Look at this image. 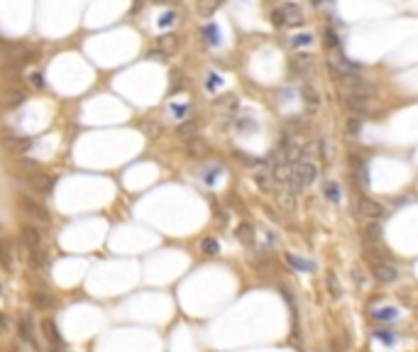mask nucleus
<instances>
[{
  "mask_svg": "<svg viewBox=\"0 0 418 352\" xmlns=\"http://www.w3.org/2000/svg\"><path fill=\"white\" fill-rule=\"evenodd\" d=\"M318 179V169L313 162H296L294 167H291V174H289V179H286V186H289V193H301L304 188L313 184Z\"/></svg>",
  "mask_w": 418,
  "mask_h": 352,
  "instance_id": "nucleus-1",
  "label": "nucleus"
},
{
  "mask_svg": "<svg viewBox=\"0 0 418 352\" xmlns=\"http://www.w3.org/2000/svg\"><path fill=\"white\" fill-rule=\"evenodd\" d=\"M330 76L335 78V83L340 86L342 91L352 93V95H364V98H372V95H374V86H372L367 78H362L360 74H340V71H333V69H330Z\"/></svg>",
  "mask_w": 418,
  "mask_h": 352,
  "instance_id": "nucleus-2",
  "label": "nucleus"
},
{
  "mask_svg": "<svg viewBox=\"0 0 418 352\" xmlns=\"http://www.w3.org/2000/svg\"><path fill=\"white\" fill-rule=\"evenodd\" d=\"M271 22L276 27H301L304 25V10L296 3H284L271 13Z\"/></svg>",
  "mask_w": 418,
  "mask_h": 352,
  "instance_id": "nucleus-3",
  "label": "nucleus"
},
{
  "mask_svg": "<svg viewBox=\"0 0 418 352\" xmlns=\"http://www.w3.org/2000/svg\"><path fill=\"white\" fill-rule=\"evenodd\" d=\"M18 205L22 208V213H25V215H30V218H35V220L49 222V208H47L44 203H39L37 198L20 193V196H18Z\"/></svg>",
  "mask_w": 418,
  "mask_h": 352,
  "instance_id": "nucleus-4",
  "label": "nucleus"
},
{
  "mask_svg": "<svg viewBox=\"0 0 418 352\" xmlns=\"http://www.w3.org/2000/svg\"><path fill=\"white\" fill-rule=\"evenodd\" d=\"M37 49L30 47V44H8V59L15 61V64H32L37 59Z\"/></svg>",
  "mask_w": 418,
  "mask_h": 352,
  "instance_id": "nucleus-5",
  "label": "nucleus"
},
{
  "mask_svg": "<svg viewBox=\"0 0 418 352\" xmlns=\"http://www.w3.org/2000/svg\"><path fill=\"white\" fill-rule=\"evenodd\" d=\"M355 208H357V215H362V218H369V220L384 218V205L377 203V201H372V198H367V196H360L357 203H355Z\"/></svg>",
  "mask_w": 418,
  "mask_h": 352,
  "instance_id": "nucleus-6",
  "label": "nucleus"
},
{
  "mask_svg": "<svg viewBox=\"0 0 418 352\" xmlns=\"http://www.w3.org/2000/svg\"><path fill=\"white\" fill-rule=\"evenodd\" d=\"M25 179H27L30 188H32L35 193H39V196H49L52 188H54V179H52L49 174H39V171H35V174H27Z\"/></svg>",
  "mask_w": 418,
  "mask_h": 352,
  "instance_id": "nucleus-7",
  "label": "nucleus"
},
{
  "mask_svg": "<svg viewBox=\"0 0 418 352\" xmlns=\"http://www.w3.org/2000/svg\"><path fill=\"white\" fill-rule=\"evenodd\" d=\"M372 274H374V279H377L379 284H391V281L399 279V269L391 267L389 262H374V264H372Z\"/></svg>",
  "mask_w": 418,
  "mask_h": 352,
  "instance_id": "nucleus-8",
  "label": "nucleus"
},
{
  "mask_svg": "<svg viewBox=\"0 0 418 352\" xmlns=\"http://www.w3.org/2000/svg\"><path fill=\"white\" fill-rule=\"evenodd\" d=\"M328 69L340 71V74H360V64H352L347 56H342V54H333V56H330Z\"/></svg>",
  "mask_w": 418,
  "mask_h": 352,
  "instance_id": "nucleus-9",
  "label": "nucleus"
},
{
  "mask_svg": "<svg viewBox=\"0 0 418 352\" xmlns=\"http://www.w3.org/2000/svg\"><path fill=\"white\" fill-rule=\"evenodd\" d=\"M18 335L22 342H27L30 347H35L37 350V340H35V325H32V320H30V315H22L18 320Z\"/></svg>",
  "mask_w": 418,
  "mask_h": 352,
  "instance_id": "nucleus-10",
  "label": "nucleus"
},
{
  "mask_svg": "<svg viewBox=\"0 0 418 352\" xmlns=\"http://www.w3.org/2000/svg\"><path fill=\"white\" fill-rule=\"evenodd\" d=\"M342 103H345V108L352 112V115H357L362 118L364 112H367V105H369V98H364V95H352V93H347L345 98H342Z\"/></svg>",
  "mask_w": 418,
  "mask_h": 352,
  "instance_id": "nucleus-11",
  "label": "nucleus"
},
{
  "mask_svg": "<svg viewBox=\"0 0 418 352\" xmlns=\"http://www.w3.org/2000/svg\"><path fill=\"white\" fill-rule=\"evenodd\" d=\"M42 330H44V337L49 340V345H54V347H64V337H61L57 323H54L52 318H44V320H42Z\"/></svg>",
  "mask_w": 418,
  "mask_h": 352,
  "instance_id": "nucleus-12",
  "label": "nucleus"
},
{
  "mask_svg": "<svg viewBox=\"0 0 418 352\" xmlns=\"http://www.w3.org/2000/svg\"><path fill=\"white\" fill-rule=\"evenodd\" d=\"M301 98H304V105L311 112L318 110V105H321V98H318V91H316L311 83H304V86H301Z\"/></svg>",
  "mask_w": 418,
  "mask_h": 352,
  "instance_id": "nucleus-13",
  "label": "nucleus"
},
{
  "mask_svg": "<svg viewBox=\"0 0 418 352\" xmlns=\"http://www.w3.org/2000/svg\"><path fill=\"white\" fill-rule=\"evenodd\" d=\"M27 262H30V267L35 272H39V269H47L49 257H47V252L42 247H35V250H27Z\"/></svg>",
  "mask_w": 418,
  "mask_h": 352,
  "instance_id": "nucleus-14",
  "label": "nucleus"
},
{
  "mask_svg": "<svg viewBox=\"0 0 418 352\" xmlns=\"http://www.w3.org/2000/svg\"><path fill=\"white\" fill-rule=\"evenodd\" d=\"M22 245H25V250L42 247V235H39L37 227H32V225H25V227H22Z\"/></svg>",
  "mask_w": 418,
  "mask_h": 352,
  "instance_id": "nucleus-15",
  "label": "nucleus"
},
{
  "mask_svg": "<svg viewBox=\"0 0 418 352\" xmlns=\"http://www.w3.org/2000/svg\"><path fill=\"white\" fill-rule=\"evenodd\" d=\"M311 64H313V56L311 54H296L291 59V71H296V74H308L311 71Z\"/></svg>",
  "mask_w": 418,
  "mask_h": 352,
  "instance_id": "nucleus-16",
  "label": "nucleus"
},
{
  "mask_svg": "<svg viewBox=\"0 0 418 352\" xmlns=\"http://www.w3.org/2000/svg\"><path fill=\"white\" fill-rule=\"evenodd\" d=\"M223 5V0H196V10L201 18H210L215 15V10Z\"/></svg>",
  "mask_w": 418,
  "mask_h": 352,
  "instance_id": "nucleus-17",
  "label": "nucleus"
},
{
  "mask_svg": "<svg viewBox=\"0 0 418 352\" xmlns=\"http://www.w3.org/2000/svg\"><path fill=\"white\" fill-rule=\"evenodd\" d=\"M381 235H384L381 222H369V225L364 227V240H367V245H379Z\"/></svg>",
  "mask_w": 418,
  "mask_h": 352,
  "instance_id": "nucleus-18",
  "label": "nucleus"
},
{
  "mask_svg": "<svg viewBox=\"0 0 418 352\" xmlns=\"http://www.w3.org/2000/svg\"><path fill=\"white\" fill-rule=\"evenodd\" d=\"M286 262H289L296 272H316V264L304 260V257H299V255H286Z\"/></svg>",
  "mask_w": 418,
  "mask_h": 352,
  "instance_id": "nucleus-19",
  "label": "nucleus"
},
{
  "mask_svg": "<svg viewBox=\"0 0 418 352\" xmlns=\"http://www.w3.org/2000/svg\"><path fill=\"white\" fill-rule=\"evenodd\" d=\"M0 264H3L5 269L13 267V245H10L8 238H0Z\"/></svg>",
  "mask_w": 418,
  "mask_h": 352,
  "instance_id": "nucleus-20",
  "label": "nucleus"
},
{
  "mask_svg": "<svg viewBox=\"0 0 418 352\" xmlns=\"http://www.w3.org/2000/svg\"><path fill=\"white\" fill-rule=\"evenodd\" d=\"M32 306L39 308V311H49V308L54 306V298L49 296L47 291H35V294H32Z\"/></svg>",
  "mask_w": 418,
  "mask_h": 352,
  "instance_id": "nucleus-21",
  "label": "nucleus"
},
{
  "mask_svg": "<svg viewBox=\"0 0 418 352\" xmlns=\"http://www.w3.org/2000/svg\"><path fill=\"white\" fill-rule=\"evenodd\" d=\"M235 235H237V240L242 242V245H252L254 242V227L249 222H240L237 230H235Z\"/></svg>",
  "mask_w": 418,
  "mask_h": 352,
  "instance_id": "nucleus-22",
  "label": "nucleus"
},
{
  "mask_svg": "<svg viewBox=\"0 0 418 352\" xmlns=\"http://www.w3.org/2000/svg\"><path fill=\"white\" fill-rule=\"evenodd\" d=\"M176 47H179V37H174V35H164V37L157 39V49H162L167 56L171 52H176Z\"/></svg>",
  "mask_w": 418,
  "mask_h": 352,
  "instance_id": "nucleus-23",
  "label": "nucleus"
},
{
  "mask_svg": "<svg viewBox=\"0 0 418 352\" xmlns=\"http://www.w3.org/2000/svg\"><path fill=\"white\" fill-rule=\"evenodd\" d=\"M5 145L13 149L15 154H22L25 149H30L32 140H27V137H5Z\"/></svg>",
  "mask_w": 418,
  "mask_h": 352,
  "instance_id": "nucleus-24",
  "label": "nucleus"
},
{
  "mask_svg": "<svg viewBox=\"0 0 418 352\" xmlns=\"http://www.w3.org/2000/svg\"><path fill=\"white\" fill-rule=\"evenodd\" d=\"M196 132H198L196 123L189 120V123H181V125L176 128V137H179V140H184V142H189L191 137H196Z\"/></svg>",
  "mask_w": 418,
  "mask_h": 352,
  "instance_id": "nucleus-25",
  "label": "nucleus"
},
{
  "mask_svg": "<svg viewBox=\"0 0 418 352\" xmlns=\"http://www.w3.org/2000/svg\"><path fill=\"white\" fill-rule=\"evenodd\" d=\"M379 245H367V257L372 260V264H374V262H389V257H391L386 250H381Z\"/></svg>",
  "mask_w": 418,
  "mask_h": 352,
  "instance_id": "nucleus-26",
  "label": "nucleus"
},
{
  "mask_svg": "<svg viewBox=\"0 0 418 352\" xmlns=\"http://www.w3.org/2000/svg\"><path fill=\"white\" fill-rule=\"evenodd\" d=\"M203 39H206V44H210V47H218L220 44V30L210 22V25H206L203 27Z\"/></svg>",
  "mask_w": 418,
  "mask_h": 352,
  "instance_id": "nucleus-27",
  "label": "nucleus"
},
{
  "mask_svg": "<svg viewBox=\"0 0 418 352\" xmlns=\"http://www.w3.org/2000/svg\"><path fill=\"white\" fill-rule=\"evenodd\" d=\"M325 286H328V294H330L333 298H340L342 296L340 281H338V277H335L333 272H328V274H325Z\"/></svg>",
  "mask_w": 418,
  "mask_h": 352,
  "instance_id": "nucleus-28",
  "label": "nucleus"
},
{
  "mask_svg": "<svg viewBox=\"0 0 418 352\" xmlns=\"http://www.w3.org/2000/svg\"><path fill=\"white\" fill-rule=\"evenodd\" d=\"M372 318H374V320H381V323H384V320H396V318H399V311L391 308V306H386V308H377V311L372 313Z\"/></svg>",
  "mask_w": 418,
  "mask_h": 352,
  "instance_id": "nucleus-29",
  "label": "nucleus"
},
{
  "mask_svg": "<svg viewBox=\"0 0 418 352\" xmlns=\"http://www.w3.org/2000/svg\"><path fill=\"white\" fill-rule=\"evenodd\" d=\"M25 100H27V95H25L22 91H8L5 93V105H8V108H18V105H22Z\"/></svg>",
  "mask_w": 418,
  "mask_h": 352,
  "instance_id": "nucleus-30",
  "label": "nucleus"
},
{
  "mask_svg": "<svg viewBox=\"0 0 418 352\" xmlns=\"http://www.w3.org/2000/svg\"><path fill=\"white\" fill-rule=\"evenodd\" d=\"M323 193L328 196V201H333V203L340 201V188H338V184H333V181H325L323 184Z\"/></svg>",
  "mask_w": 418,
  "mask_h": 352,
  "instance_id": "nucleus-31",
  "label": "nucleus"
},
{
  "mask_svg": "<svg viewBox=\"0 0 418 352\" xmlns=\"http://www.w3.org/2000/svg\"><path fill=\"white\" fill-rule=\"evenodd\" d=\"M201 250H203L206 255H210V257H213V255H218V252H220V245H218V240H215V238H206V240L201 242Z\"/></svg>",
  "mask_w": 418,
  "mask_h": 352,
  "instance_id": "nucleus-32",
  "label": "nucleus"
},
{
  "mask_svg": "<svg viewBox=\"0 0 418 352\" xmlns=\"http://www.w3.org/2000/svg\"><path fill=\"white\" fill-rule=\"evenodd\" d=\"M184 88V74L181 71H171V83H169V91L176 93Z\"/></svg>",
  "mask_w": 418,
  "mask_h": 352,
  "instance_id": "nucleus-33",
  "label": "nucleus"
},
{
  "mask_svg": "<svg viewBox=\"0 0 418 352\" xmlns=\"http://www.w3.org/2000/svg\"><path fill=\"white\" fill-rule=\"evenodd\" d=\"M189 105H169V115L174 118V120H184L186 115H189Z\"/></svg>",
  "mask_w": 418,
  "mask_h": 352,
  "instance_id": "nucleus-34",
  "label": "nucleus"
},
{
  "mask_svg": "<svg viewBox=\"0 0 418 352\" xmlns=\"http://www.w3.org/2000/svg\"><path fill=\"white\" fill-rule=\"evenodd\" d=\"M176 10H169V13H164V15H162V18H159V27H164V30H167V27H171V25H176Z\"/></svg>",
  "mask_w": 418,
  "mask_h": 352,
  "instance_id": "nucleus-35",
  "label": "nucleus"
},
{
  "mask_svg": "<svg viewBox=\"0 0 418 352\" xmlns=\"http://www.w3.org/2000/svg\"><path fill=\"white\" fill-rule=\"evenodd\" d=\"M374 337L381 340V342H386V345H394V342H396V335L391 333V330H374Z\"/></svg>",
  "mask_w": 418,
  "mask_h": 352,
  "instance_id": "nucleus-36",
  "label": "nucleus"
},
{
  "mask_svg": "<svg viewBox=\"0 0 418 352\" xmlns=\"http://www.w3.org/2000/svg\"><path fill=\"white\" fill-rule=\"evenodd\" d=\"M313 42V35H296L291 37V47H308Z\"/></svg>",
  "mask_w": 418,
  "mask_h": 352,
  "instance_id": "nucleus-37",
  "label": "nucleus"
},
{
  "mask_svg": "<svg viewBox=\"0 0 418 352\" xmlns=\"http://www.w3.org/2000/svg\"><path fill=\"white\" fill-rule=\"evenodd\" d=\"M220 86H223V78H220L218 74H208V81H206V88H208V91H218Z\"/></svg>",
  "mask_w": 418,
  "mask_h": 352,
  "instance_id": "nucleus-38",
  "label": "nucleus"
},
{
  "mask_svg": "<svg viewBox=\"0 0 418 352\" xmlns=\"http://www.w3.org/2000/svg\"><path fill=\"white\" fill-rule=\"evenodd\" d=\"M325 44H328V47H333V49L338 47V35H335V30H330V27L325 30Z\"/></svg>",
  "mask_w": 418,
  "mask_h": 352,
  "instance_id": "nucleus-39",
  "label": "nucleus"
},
{
  "mask_svg": "<svg viewBox=\"0 0 418 352\" xmlns=\"http://www.w3.org/2000/svg\"><path fill=\"white\" fill-rule=\"evenodd\" d=\"M150 59H154V61H164L167 54H164L162 49H152V52H150Z\"/></svg>",
  "mask_w": 418,
  "mask_h": 352,
  "instance_id": "nucleus-40",
  "label": "nucleus"
},
{
  "mask_svg": "<svg viewBox=\"0 0 418 352\" xmlns=\"http://www.w3.org/2000/svg\"><path fill=\"white\" fill-rule=\"evenodd\" d=\"M32 83H35L37 88H44V76H42V74H32Z\"/></svg>",
  "mask_w": 418,
  "mask_h": 352,
  "instance_id": "nucleus-41",
  "label": "nucleus"
},
{
  "mask_svg": "<svg viewBox=\"0 0 418 352\" xmlns=\"http://www.w3.org/2000/svg\"><path fill=\"white\" fill-rule=\"evenodd\" d=\"M145 3H147V0H132V13H142Z\"/></svg>",
  "mask_w": 418,
  "mask_h": 352,
  "instance_id": "nucleus-42",
  "label": "nucleus"
},
{
  "mask_svg": "<svg viewBox=\"0 0 418 352\" xmlns=\"http://www.w3.org/2000/svg\"><path fill=\"white\" fill-rule=\"evenodd\" d=\"M152 3H159V5H174V3H179V0H152Z\"/></svg>",
  "mask_w": 418,
  "mask_h": 352,
  "instance_id": "nucleus-43",
  "label": "nucleus"
},
{
  "mask_svg": "<svg viewBox=\"0 0 418 352\" xmlns=\"http://www.w3.org/2000/svg\"><path fill=\"white\" fill-rule=\"evenodd\" d=\"M333 352H342L340 345H338V340H333Z\"/></svg>",
  "mask_w": 418,
  "mask_h": 352,
  "instance_id": "nucleus-44",
  "label": "nucleus"
},
{
  "mask_svg": "<svg viewBox=\"0 0 418 352\" xmlns=\"http://www.w3.org/2000/svg\"><path fill=\"white\" fill-rule=\"evenodd\" d=\"M0 328H8V320H5V315H0Z\"/></svg>",
  "mask_w": 418,
  "mask_h": 352,
  "instance_id": "nucleus-45",
  "label": "nucleus"
},
{
  "mask_svg": "<svg viewBox=\"0 0 418 352\" xmlns=\"http://www.w3.org/2000/svg\"><path fill=\"white\" fill-rule=\"evenodd\" d=\"M49 352H66V347H54V345H52V350Z\"/></svg>",
  "mask_w": 418,
  "mask_h": 352,
  "instance_id": "nucleus-46",
  "label": "nucleus"
},
{
  "mask_svg": "<svg viewBox=\"0 0 418 352\" xmlns=\"http://www.w3.org/2000/svg\"><path fill=\"white\" fill-rule=\"evenodd\" d=\"M0 238H3V235H0Z\"/></svg>",
  "mask_w": 418,
  "mask_h": 352,
  "instance_id": "nucleus-47",
  "label": "nucleus"
}]
</instances>
